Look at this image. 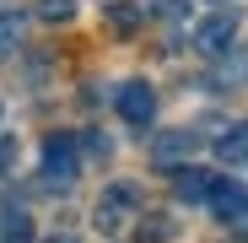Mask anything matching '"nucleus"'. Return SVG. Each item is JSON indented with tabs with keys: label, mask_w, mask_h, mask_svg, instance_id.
Instances as JSON below:
<instances>
[{
	"label": "nucleus",
	"mask_w": 248,
	"mask_h": 243,
	"mask_svg": "<svg viewBox=\"0 0 248 243\" xmlns=\"http://www.w3.org/2000/svg\"><path fill=\"white\" fill-rule=\"evenodd\" d=\"M76 173H81L76 135H49V141H44V178H49L54 189H65V184H76Z\"/></svg>",
	"instance_id": "obj_1"
},
{
	"label": "nucleus",
	"mask_w": 248,
	"mask_h": 243,
	"mask_svg": "<svg viewBox=\"0 0 248 243\" xmlns=\"http://www.w3.org/2000/svg\"><path fill=\"white\" fill-rule=\"evenodd\" d=\"M113 108H119V119H124V125L146 130L151 119H156V92L146 87V81H124V87L113 92Z\"/></svg>",
	"instance_id": "obj_2"
},
{
	"label": "nucleus",
	"mask_w": 248,
	"mask_h": 243,
	"mask_svg": "<svg viewBox=\"0 0 248 243\" xmlns=\"http://www.w3.org/2000/svg\"><path fill=\"white\" fill-rule=\"evenodd\" d=\"M140 206V194H135V184H113V189H103V200H97V211H92V222L103 227V232H113L124 216H130Z\"/></svg>",
	"instance_id": "obj_3"
},
{
	"label": "nucleus",
	"mask_w": 248,
	"mask_h": 243,
	"mask_svg": "<svg viewBox=\"0 0 248 243\" xmlns=\"http://www.w3.org/2000/svg\"><path fill=\"white\" fill-rule=\"evenodd\" d=\"M237 38V16L232 11H216V16H205L194 27V49L200 54H227V44Z\"/></svg>",
	"instance_id": "obj_4"
},
{
	"label": "nucleus",
	"mask_w": 248,
	"mask_h": 243,
	"mask_svg": "<svg viewBox=\"0 0 248 243\" xmlns=\"http://www.w3.org/2000/svg\"><path fill=\"white\" fill-rule=\"evenodd\" d=\"M205 206H211L221 222H243V211H248V189L237 184V178H216V189H211V200H205Z\"/></svg>",
	"instance_id": "obj_5"
},
{
	"label": "nucleus",
	"mask_w": 248,
	"mask_h": 243,
	"mask_svg": "<svg viewBox=\"0 0 248 243\" xmlns=\"http://www.w3.org/2000/svg\"><path fill=\"white\" fill-rule=\"evenodd\" d=\"M200 146V130H168V135H156L151 141V157L162 162V168H173L178 173V157H189Z\"/></svg>",
	"instance_id": "obj_6"
},
{
	"label": "nucleus",
	"mask_w": 248,
	"mask_h": 243,
	"mask_svg": "<svg viewBox=\"0 0 248 243\" xmlns=\"http://www.w3.org/2000/svg\"><path fill=\"white\" fill-rule=\"evenodd\" d=\"M173 189H178V200H211V189H216V173H205V168H184L173 173Z\"/></svg>",
	"instance_id": "obj_7"
},
{
	"label": "nucleus",
	"mask_w": 248,
	"mask_h": 243,
	"mask_svg": "<svg viewBox=\"0 0 248 243\" xmlns=\"http://www.w3.org/2000/svg\"><path fill=\"white\" fill-rule=\"evenodd\" d=\"M22 44V6L16 0H0V60Z\"/></svg>",
	"instance_id": "obj_8"
},
{
	"label": "nucleus",
	"mask_w": 248,
	"mask_h": 243,
	"mask_svg": "<svg viewBox=\"0 0 248 243\" xmlns=\"http://www.w3.org/2000/svg\"><path fill=\"white\" fill-rule=\"evenodd\" d=\"M216 157L221 162H248V125H232L227 135H216Z\"/></svg>",
	"instance_id": "obj_9"
},
{
	"label": "nucleus",
	"mask_w": 248,
	"mask_h": 243,
	"mask_svg": "<svg viewBox=\"0 0 248 243\" xmlns=\"http://www.w3.org/2000/svg\"><path fill=\"white\" fill-rule=\"evenodd\" d=\"M0 243H32V216L11 206L6 216H0Z\"/></svg>",
	"instance_id": "obj_10"
},
{
	"label": "nucleus",
	"mask_w": 248,
	"mask_h": 243,
	"mask_svg": "<svg viewBox=\"0 0 248 243\" xmlns=\"http://www.w3.org/2000/svg\"><path fill=\"white\" fill-rule=\"evenodd\" d=\"M108 27L135 32V27H140V6H108Z\"/></svg>",
	"instance_id": "obj_11"
},
{
	"label": "nucleus",
	"mask_w": 248,
	"mask_h": 243,
	"mask_svg": "<svg viewBox=\"0 0 248 243\" xmlns=\"http://www.w3.org/2000/svg\"><path fill=\"white\" fill-rule=\"evenodd\" d=\"M38 16H44V22H70L76 16V0H38Z\"/></svg>",
	"instance_id": "obj_12"
},
{
	"label": "nucleus",
	"mask_w": 248,
	"mask_h": 243,
	"mask_svg": "<svg viewBox=\"0 0 248 243\" xmlns=\"http://www.w3.org/2000/svg\"><path fill=\"white\" fill-rule=\"evenodd\" d=\"M173 238V222H140V243H168Z\"/></svg>",
	"instance_id": "obj_13"
},
{
	"label": "nucleus",
	"mask_w": 248,
	"mask_h": 243,
	"mask_svg": "<svg viewBox=\"0 0 248 243\" xmlns=\"http://www.w3.org/2000/svg\"><path fill=\"white\" fill-rule=\"evenodd\" d=\"M11 162H16V141H0V173H6Z\"/></svg>",
	"instance_id": "obj_14"
},
{
	"label": "nucleus",
	"mask_w": 248,
	"mask_h": 243,
	"mask_svg": "<svg viewBox=\"0 0 248 243\" xmlns=\"http://www.w3.org/2000/svg\"><path fill=\"white\" fill-rule=\"evenodd\" d=\"M237 232H243V238H248V211H243V222H237Z\"/></svg>",
	"instance_id": "obj_15"
},
{
	"label": "nucleus",
	"mask_w": 248,
	"mask_h": 243,
	"mask_svg": "<svg viewBox=\"0 0 248 243\" xmlns=\"http://www.w3.org/2000/svg\"><path fill=\"white\" fill-rule=\"evenodd\" d=\"M49 243H76V238H70V232H60V238H49Z\"/></svg>",
	"instance_id": "obj_16"
}]
</instances>
